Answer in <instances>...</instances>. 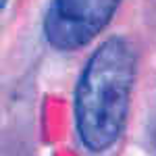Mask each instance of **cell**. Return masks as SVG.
<instances>
[{"label":"cell","mask_w":156,"mask_h":156,"mask_svg":"<svg viewBox=\"0 0 156 156\" xmlns=\"http://www.w3.org/2000/svg\"><path fill=\"white\" fill-rule=\"evenodd\" d=\"M4 4H6V0H2V9H4Z\"/></svg>","instance_id":"3"},{"label":"cell","mask_w":156,"mask_h":156,"mask_svg":"<svg viewBox=\"0 0 156 156\" xmlns=\"http://www.w3.org/2000/svg\"><path fill=\"white\" fill-rule=\"evenodd\" d=\"M154 144H156V133H154Z\"/></svg>","instance_id":"4"},{"label":"cell","mask_w":156,"mask_h":156,"mask_svg":"<svg viewBox=\"0 0 156 156\" xmlns=\"http://www.w3.org/2000/svg\"><path fill=\"white\" fill-rule=\"evenodd\" d=\"M121 0H50L44 34L58 50H77L108 25Z\"/></svg>","instance_id":"2"},{"label":"cell","mask_w":156,"mask_h":156,"mask_svg":"<svg viewBox=\"0 0 156 156\" xmlns=\"http://www.w3.org/2000/svg\"><path fill=\"white\" fill-rule=\"evenodd\" d=\"M135 79V52L123 37H110L85 62L75 90V125L92 152L119 140Z\"/></svg>","instance_id":"1"}]
</instances>
